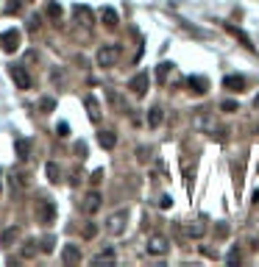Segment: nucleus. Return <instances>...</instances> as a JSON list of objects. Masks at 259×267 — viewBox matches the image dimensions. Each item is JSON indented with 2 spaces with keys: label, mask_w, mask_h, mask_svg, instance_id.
<instances>
[{
  "label": "nucleus",
  "mask_w": 259,
  "mask_h": 267,
  "mask_svg": "<svg viewBox=\"0 0 259 267\" xmlns=\"http://www.w3.org/2000/svg\"><path fill=\"white\" fill-rule=\"evenodd\" d=\"M120 59V48L117 45H104V48H98V67H114V61Z\"/></svg>",
  "instance_id": "nucleus-1"
},
{
  "label": "nucleus",
  "mask_w": 259,
  "mask_h": 267,
  "mask_svg": "<svg viewBox=\"0 0 259 267\" xmlns=\"http://www.w3.org/2000/svg\"><path fill=\"white\" fill-rule=\"evenodd\" d=\"M126 223H129V212L120 209V212H114V215L106 220V231L114 234V237H120V234L126 231Z\"/></svg>",
  "instance_id": "nucleus-2"
},
{
  "label": "nucleus",
  "mask_w": 259,
  "mask_h": 267,
  "mask_svg": "<svg viewBox=\"0 0 259 267\" xmlns=\"http://www.w3.org/2000/svg\"><path fill=\"white\" fill-rule=\"evenodd\" d=\"M36 217H39V223H53L56 220V203H53V198H39Z\"/></svg>",
  "instance_id": "nucleus-3"
},
{
  "label": "nucleus",
  "mask_w": 259,
  "mask_h": 267,
  "mask_svg": "<svg viewBox=\"0 0 259 267\" xmlns=\"http://www.w3.org/2000/svg\"><path fill=\"white\" fill-rule=\"evenodd\" d=\"M145 248H148V253H151V256H164V253L170 250V245H167V240H164L162 234H154V237L148 240Z\"/></svg>",
  "instance_id": "nucleus-4"
},
{
  "label": "nucleus",
  "mask_w": 259,
  "mask_h": 267,
  "mask_svg": "<svg viewBox=\"0 0 259 267\" xmlns=\"http://www.w3.org/2000/svg\"><path fill=\"white\" fill-rule=\"evenodd\" d=\"M148 84H151V78H148V73H137V75L131 78V84H129V89L134 92L137 97H142L148 92Z\"/></svg>",
  "instance_id": "nucleus-5"
},
{
  "label": "nucleus",
  "mask_w": 259,
  "mask_h": 267,
  "mask_svg": "<svg viewBox=\"0 0 259 267\" xmlns=\"http://www.w3.org/2000/svg\"><path fill=\"white\" fill-rule=\"evenodd\" d=\"M20 45V31H6V34H0V48L6 53H14Z\"/></svg>",
  "instance_id": "nucleus-6"
},
{
  "label": "nucleus",
  "mask_w": 259,
  "mask_h": 267,
  "mask_svg": "<svg viewBox=\"0 0 259 267\" xmlns=\"http://www.w3.org/2000/svg\"><path fill=\"white\" fill-rule=\"evenodd\" d=\"M9 73H11V78H14V84H17L20 89H28V86H31V75H28L26 70L20 67V64H11Z\"/></svg>",
  "instance_id": "nucleus-7"
},
{
  "label": "nucleus",
  "mask_w": 259,
  "mask_h": 267,
  "mask_svg": "<svg viewBox=\"0 0 259 267\" xmlns=\"http://www.w3.org/2000/svg\"><path fill=\"white\" fill-rule=\"evenodd\" d=\"M17 240H20V225H9V228L0 231V245H3V248H11Z\"/></svg>",
  "instance_id": "nucleus-8"
},
{
  "label": "nucleus",
  "mask_w": 259,
  "mask_h": 267,
  "mask_svg": "<svg viewBox=\"0 0 259 267\" xmlns=\"http://www.w3.org/2000/svg\"><path fill=\"white\" fill-rule=\"evenodd\" d=\"M81 209H84L86 215H95L98 209H101V192H89L84 198V203H81Z\"/></svg>",
  "instance_id": "nucleus-9"
},
{
  "label": "nucleus",
  "mask_w": 259,
  "mask_h": 267,
  "mask_svg": "<svg viewBox=\"0 0 259 267\" xmlns=\"http://www.w3.org/2000/svg\"><path fill=\"white\" fill-rule=\"evenodd\" d=\"M164 120V109L162 106H154L151 112H148V128H159Z\"/></svg>",
  "instance_id": "nucleus-10"
},
{
  "label": "nucleus",
  "mask_w": 259,
  "mask_h": 267,
  "mask_svg": "<svg viewBox=\"0 0 259 267\" xmlns=\"http://www.w3.org/2000/svg\"><path fill=\"white\" fill-rule=\"evenodd\" d=\"M184 234H187V237H192V240H201V237L207 234V225L198 223V220H195V223H187V225H184Z\"/></svg>",
  "instance_id": "nucleus-11"
},
{
  "label": "nucleus",
  "mask_w": 259,
  "mask_h": 267,
  "mask_svg": "<svg viewBox=\"0 0 259 267\" xmlns=\"http://www.w3.org/2000/svg\"><path fill=\"white\" fill-rule=\"evenodd\" d=\"M9 184H11V190H14V192H23V190H26V184H28V178L20 170H14L9 175Z\"/></svg>",
  "instance_id": "nucleus-12"
},
{
  "label": "nucleus",
  "mask_w": 259,
  "mask_h": 267,
  "mask_svg": "<svg viewBox=\"0 0 259 267\" xmlns=\"http://www.w3.org/2000/svg\"><path fill=\"white\" fill-rule=\"evenodd\" d=\"M73 14H76V20L81 23V25H92V11L86 9V6H76Z\"/></svg>",
  "instance_id": "nucleus-13"
},
{
  "label": "nucleus",
  "mask_w": 259,
  "mask_h": 267,
  "mask_svg": "<svg viewBox=\"0 0 259 267\" xmlns=\"http://www.w3.org/2000/svg\"><path fill=\"white\" fill-rule=\"evenodd\" d=\"M86 114L92 122H101V106H98L95 97H86Z\"/></svg>",
  "instance_id": "nucleus-14"
},
{
  "label": "nucleus",
  "mask_w": 259,
  "mask_h": 267,
  "mask_svg": "<svg viewBox=\"0 0 259 267\" xmlns=\"http://www.w3.org/2000/svg\"><path fill=\"white\" fill-rule=\"evenodd\" d=\"M98 142H101V147L112 150V147L117 145V137H114L112 131H101V134H98Z\"/></svg>",
  "instance_id": "nucleus-15"
},
{
  "label": "nucleus",
  "mask_w": 259,
  "mask_h": 267,
  "mask_svg": "<svg viewBox=\"0 0 259 267\" xmlns=\"http://www.w3.org/2000/svg\"><path fill=\"white\" fill-rule=\"evenodd\" d=\"M45 175H48L53 184H59L61 181V167L56 162H48V164H45Z\"/></svg>",
  "instance_id": "nucleus-16"
},
{
  "label": "nucleus",
  "mask_w": 259,
  "mask_h": 267,
  "mask_svg": "<svg viewBox=\"0 0 259 267\" xmlns=\"http://www.w3.org/2000/svg\"><path fill=\"white\" fill-rule=\"evenodd\" d=\"M101 20H104V25L114 28L117 25V11H114L112 6H106V9H101Z\"/></svg>",
  "instance_id": "nucleus-17"
},
{
  "label": "nucleus",
  "mask_w": 259,
  "mask_h": 267,
  "mask_svg": "<svg viewBox=\"0 0 259 267\" xmlns=\"http://www.w3.org/2000/svg\"><path fill=\"white\" fill-rule=\"evenodd\" d=\"M64 262H67V265H78V262H81V250L67 245V248H64Z\"/></svg>",
  "instance_id": "nucleus-18"
},
{
  "label": "nucleus",
  "mask_w": 259,
  "mask_h": 267,
  "mask_svg": "<svg viewBox=\"0 0 259 267\" xmlns=\"http://www.w3.org/2000/svg\"><path fill=\"white\" fill-rule=\"evenodd\" d=\"M223 86H229V89H242L245 86V78H240V75H229L223 81Z\"/></svg>",
  "instance_id": "nucleus-19"
},
{
  "label": "nucleus",
  "mask_w": 259,
  "mask_h": 267,
  "mask_svg": "<svg viewBox=\"0 0 259 267\" xmlns=\"http://www.w3.org/2000/svg\"><path fill=\"white\" fill-rule=\"evenodd\" d=\"M53 109H56V100H53V97H42V100H39V112H53Z\"/></svg>",
  "instance_id": "nucleus-20"
},
{
  "label": "nucleus",
  "mask_w": 259,
  "mask_h": 267,
  "mask_svg": "<svg viewBox=\"0 0 259 267\" xmlns=\"http://www.w3.org/2000/svg\"><path fill=\"white\" fill-rule=\"evenodd\" d=\"M173 70V64H167V61H164V64H159V70H156V78H159V81H167V73H170Z\"/></svg>",
  "instance_id": "nucleus-21"
},
{
  "label": "nucleus",
  "mask_w": 259,
  "mask_h": 267,
  "mask_svg": "<svg viewBox=\"0 0 259 267\" xmlns=\"http://www.w3.org/2000/svg\"><path fill=\"white\" fill-rule=\"evenodd\" d=\"M190 86L192 92H207V81L204 78H190Z\"/></svg>",
  "instance_id": "nucleus-22"
},
{
  "label": "nucleus",
  "mask_w": 259,
  "mask_h": 267,
  "mask_svg": "<svg viewBox=\"0 0 259 267\" xmlns=\"http://www.w3.org/2000/svg\"><path fill=\"white\" fill-rule=\"evenodd\" d=\"M53 245H56V240H53V237H45V240L39 242V250H42V253H53Z\"/></svg>",
  "instance_id": "nucleus-23"
},
{
  "label": "nucleus",
  "mask_w": 259,
  "mask_h": 267,
  "mask_svg": "<svg viewBox=\"0 0 259 267\" xmlns=\"http://www.w3.org/2000/svg\"><path fill=\"white\" fill-rule=\"evenodd\" d=\"M28 150H31V142L17 139V153H20V159H28Z\"/></svg>",
  "instance_id": "nucleus-24"
},
{
  "label": "nucleus",
  "mask_w": 259,
  "mask_h": 267,
  "mask_svg": "<svg viewBox=\"0 0 259 267\" xmlns=\"http://www.w3.org/2000/svg\"><path fill=\"white\" fill-rule=\"evenodd\" d=\"M95 262H114V250H112V248L101 250V253L95 256Z\"/></svg>",
  "instance_id": "nucleus-25"
},
{
  "label": "nucleus",
  "mask_w": 259,
  "mask_h": 267,
  "mask_svg": "<svg viewBox=\"0 0 259 267\" xmlns=\"http://www.w3.org/2000/svg\"><path fill=\"white\" fill-rule=\"evenodd\" d=\"M39 23H42V20H39V14H34V17L28 20V31H39Z\"/></svg>",
  "instance_id": "nucleus-26"
},
{
  "label": "nucleus",
  "mask_w": 259,
  "mask_h": 267,
  "mask_svg": "<svg viewBox=\"0 0 259 267\" xmlns=\"http://www.w3.org/2000/svg\"><path fill=\"white\" fill-rule=\"evenodd\" d=\"M48 9H51V17H56V20L61 17V9H59V3H51V6H48Z\"/></svg>",
  "instance_id": "nucleus-27"
},
{
  "label": "nucleus",
  "mask_w": 259,
  "mask_h": 267,
  "mask_svg": "<svg viewBox=\"0 0 259 267\" xmlns=\"http://www.w3.org/2000/svg\"><path fill=\"white\" fill-rule=\"evenodd\" d=\"M95 234H98V228H95V225H86V228H84V237H86V240H92Z\"/></svg>",
  "instance_id": "nucleus-28"
},
{
  "label": "nucleus",
  "mask_w": 259,
  "mask_h": 267,
  "mask_svg": "<svg viewBox=\"0 0 259 267\" xmlns=\"http://www.w3.org/2000/svg\"><path fill=\"white\" fill-rule=\"evenodd\" d=\"M226 262H229V265H234V262H240V250H232V253L226 256Z\"/></svg>",
  "instance_id": "nucleus-29"
},
{
  "label": "nucleus",
  "mask_w": 259,
  "mask_h": 267,
  "mask_svg": "<svg viewBox=\"0 0 259 267\" xmlns=\"http://www.w3.org/2000/svg\"><path fill=\"white\" fill-rule=\"evenodd\" d=\"M159 206H162V209H170L173 206V198H170V195H164V198L159 200Z\"/></svg>",
  "instance_id": "nucleus-30"
},
{
  "label": "nucleus",
  "mask_w": 259,
  "mask_h": 267,
  "mask_svg": "<svg viewBox=\"0 0 259 267\" xmlns=\"http://www.w3.org/2000/svg\"><path fill=\"white\" fill-rule=\"evenodd\" d=\"M220 109H223V112H234V109H237V103H234V100H226Z\"/></svg>",
  "instance_id": "nucleus-31"
},
{
  "label": "nucleus",
  "mask_w": 259,
  "mask_h": 267,
  "mask_svg": "<svg viewBox=\"0 0 259 267\" xmlns=\"http://www.w3.org/2000/svg\"><path fill=\"white\" fill-rule=\"evenodd\" d=\"M56 131H59V137H67V122H59V128H56Z\"/></svg>",
  "instance_id": "nucleus-32"
},
{
  "label": "nucleus",
  "mask_w": 259,
  "mask_h": 267,
  "mask_svg": "<svg viewBox=\"0 0 259 267\" xmlns=\"http://www.w3.org/2000/svg\"><path fill=\"white\" fill-rule=\"evenodd\" d=\"M76 153H78V156L86 153V145H84V142H78V145H76Z\"/></svg>",
  "instance_id": "nucleus-33"
},
{
  "label": "nucleus",
  "mask_w": 259,
  "mask_h": 267,
  "mask_svg": "<svg viewBox=\"0 0 259 267\" xmlns=\"http://www.w3.org/2000/svg\"><path fill=\"white\" fill-rule=\"evenodd\" d=\"M254 106H257V112H259V95H257V97H254Z\"/></svg>",
  "instance_id": "nucleus-34"
},
{
  "label": "nucleus",
  "mask_w": 259,
  "mask_h": 267,
  "mask_svg": "<svg viewBox=\"0 0 259 267\" xmlns=\"http://www.w3.org/2000/svg\"><path fill=\"white\" fill-rule=\"evenodd\" d=\"M0 192H3V187H0Z\"/></svg>",
  "instance_id": "nucleus-35"
}]
</instances>
